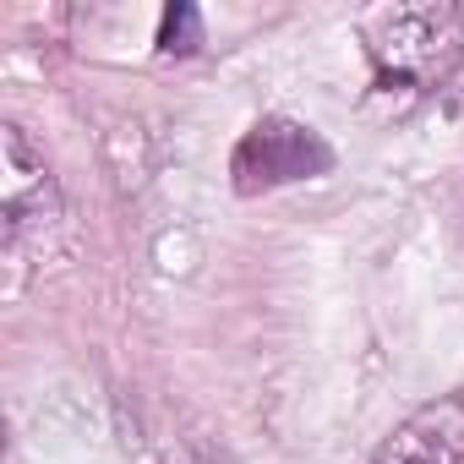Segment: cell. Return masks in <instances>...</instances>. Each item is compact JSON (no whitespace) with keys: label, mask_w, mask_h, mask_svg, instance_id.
<instances>
[{"label":"cell","mask_w":464,"mask_h":464,"mask_svg":"<svg viewBox=\"0 0 464 464\" xmlns=\"http://www.w3.org/2000/svg\"><path fill=\"white\" fill-rule=\"evenodd\" d=\"M159 44H164L169 55H191V50L202 44V17H197L191 6H169V12H164V34H159Z\"/></svg>","instance_id":"5"},{"label":"cell","mask_w":464,"mask_h":464,"mask_svg":"<svg viewBox=\"0 0 464 464\" xmlns=\"http://www.w3.org/2000/svg\"><path fill=\"white\" fill-rule=\"evenodd\" d=\"M366 55L377 88L399 93H437L464 61V17L442 0L426 6H388L366 23Z\"/></svg>","instance_id":"1"},{"label":"cell","mask_w":464,"mask_h":464,"mask_svg":"<svg viewBox=\"0 0 464 464\" xmlns=\"http://www.w3.org/2000/svg\"><path fill=\"white\" fill-rule=\"evenodd\" d=\"M0 218H6V246H17L28 229H50L61 218L55 175L17 126L0 131Z\"/></svg>","instance_id":"3"},{"label":"cell","mask_w":464,"mask_h":464,"mask_svg":"<svg viewBox=\"0 0 464 464\" xmlns=\"http://www.w3.org/2000/svg\"><path fill=\"white\" fill-rule=\"evenodd\" d=\"M372 464H464V399H442L410 415Z\"/></svg>","instance_id":"4"},{"label":"cell","mask_w":464,"mask_h":464,"mask_svg":"<svg viewBox=\"0 0 464 464\" xmlns=\"http://www.w3.org/2000/svg\"><path fill=\"white\" fill-rule=\"evenodd\" d=\"M202 464H224V459H218V453H202Z\"/></svg>","instance_id":"6"},{"label":"cell","mask_w":464,"mask_h":464,"mask_svg":"<svg viewBox=\"0 0 464 464\" xmlns=\"http://www.w3.org/2000/svg\"><path fill=\"white\" fill-rule=\"evenodd\" d=\"M328 164H334V148L312 126L268 115L241 137L236 159H229V175H236V191L257 197V191H274V186H290V180L328 175Z\"/></svg>","instance_id":"2"}]
</instances>
